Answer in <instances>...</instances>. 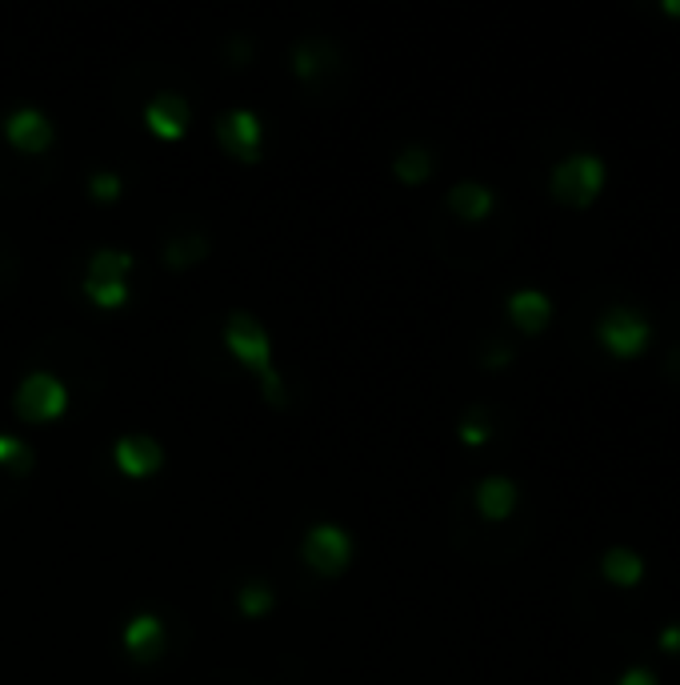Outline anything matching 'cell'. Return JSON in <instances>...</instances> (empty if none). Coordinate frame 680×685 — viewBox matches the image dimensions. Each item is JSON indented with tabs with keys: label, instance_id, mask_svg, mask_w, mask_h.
<instances>
[{
	"label": "cell",
	"instance_id": "cell-12",
	"mask_svg": "<svg viewBox=\"0 0 680 685\" xmlns=\"http://www.w3.org/2000/svg\"><path fill=\"white\" fill-rule=\"evenodd\" d=\"M516 481H508V477H484L481 486H476V493H472V501H476V509H481V518L489 521H505L508 513L516 509Z\"/></svg>",
	"mask_w": 680,
	"mask_h": 685
},
{
	"label": "cell",
	"instance_id": "cell-15",
	"mask_svg": "<svg viewBox=\"0 0 680 685\" xmlns=\"http://www.w3.org/2000/svg\"><path fill=\"white\" fill-rule=\"evenodd\" d=\"M393 173H396V181H405V185H420V181L432 177V153L420 149V144H408L405 153L393 161Z\"/></svg>",
	"mask_w": 680,
	"mask_h": 685
},
{
	"label": "cell",
	"instance_id": "cell-21",
	"mask_svg": "<svg viewBox=\"0 0 680 685\" xmlns=\"http://www.w3.org/2000/svg\"><path fill=\"white\" fill-rule=\"evenodd\" d=\"M273 609V589L268 586H244L241 589V613L244 618H264Z\"/></svg>",
	"mask_w": 680,
	"mask_h": 685
},
{
	"label": "cell",
	"instance_id": "cell-3",
	"mask_svg": "<svg viewBox=\"0 0 680 685\" xmlns=\"http://www.w3.org/2000/svg\"><path fill=\"white\" fill-rule=\"evenodd\" d=\"M224 345L256 377H264L273 369V345H268V333H264V325L253 313H229V320H224Z\"/></svg>",
	"mask_w": 680,
	"mask_h": 685
},
{
	"label": "cell",
	"instance_id": "cell-20",
	"mask_svg": "<svg viewBox=\"0 0 680 685\" xmlns=\"http://www.w3.org/2000/svg\"><path fill=\"white\" fill-rule=\"evenodd\" d=\"M0 465L24 474V469H33V454H29V445L24 442H17V437H9V433H0Z\"/></svg>",
	"mask_w": 680,
	"mask_h": 685
},
{
	"label": "cell",
	"instance_id": "cell-24",
	"mask_svg": "<svg viewBox=\"0 0 680 685\" xmlns=\"http://www.w3.org/2000/svg\"><path fill=\"white\" fill-rule=\"evenodd\" d=\"M616 685H660L657 674L652 670H645V665H633V670H625V674L616 677Z\"/></svg>",
	"mask_w": 680,
	"mask_h": 685
},
{
	"label": "cell",
	"instance_id": "cell-19",
	"mask_svg": "<svg viewBox=\"0 0 680 685\" xmlns=\"http://www.w3.org/2000/svg\"><path fill=\"white\" fill-rule=\"evenodd\" d=\"M85 297L100 309H117L129 301V285L124 281H85Z\"/></svg>",
	"mask_w": 680,
	"mask_h": 685
},
{
	"label": "cell",
	"instance_id": "cell-16",
	"mask_svg": "<svg viewBox=\"0 0 680 685\" xmlns=\"http://www.w3.org/2000/svg\"><path fill=\"white\" fill-rule=\"evenodd\" d=\"M332 61V45H325V41H300L297 53H293V73H297L300 80H312L317 73H325Z\"/></svg>",
	"mask_w": 680,
	"mask_h": 685
},
{
	"label": "cell",
	"instance_id": "cell-7",
	"mask_svg": "<svg viewBox=\"0 0 680 685\" xmlns=\"http://www.w3.org/2000/svg\"><path fill=\"white\" fill-rule=\"evenodd\" d=\"M188 117H193V109H188V100L180 97V93H161V97L149 100V109H144V124L153 129V137H161V141H180L188 129Z\"/></svg>",
	"mask_w": 680,
	"mask_h": 685
},
{
	"label": "cell",
	"instance_id": "cell-5",
	"mask_svg": "<svg viewBox=\"0 0 680 685\" xmlns=\"http://www.w3.org/2000/svg\"><path fill=\"white\" fill-rule=\"evenodd\" d=\"M300 553H305V562L317 569V574L332 577L340 574L344 565H349L352 557V537L340 525H312V530L305 533V545H300Z\"/></svg>",
	"mask_w": 680,
	"mask_h": 685
},
{
	"label": "cell",
	"instance_id": "cell-25",
	"mask_svg": "<svg viewBox=\"0 0 680 685\" xmlns=\"http://www.w3.org/2000/svg\"><path fill=\"white\" fill-rule=\"evenodd\" d=\"M657 645H660V653H680V621L677 626H665V630H660Z\"/></svg>",
	"mask_w": 680,
	"mask_h": 685
},
{
	"label": "cell",
	"instance_id": "cell-10",
	"mask_svg": "<svg viewBox=\"0 0 680 685\" xmlns=\"http://www.w3.org/2000/svg\"><path fill=\"white\" fill-rule=\"evenodd\" d=\"M505 309H508V320H513L520 333H528V337L545 333L552 320V301H549V293H540V289H516Z\"/></svg>",
	"mask_w": 680,
	"mask_h": 685
},
{
	"label": "cell",
	"instance_id": "cell-26",
	"mask_svg": "<svg viewBox=\"0 0 680 685\" xmlns=\"http://www.w3.org/2000/svg\"><path fill=\"white\" fill-rule=\"evenodd\" d=\"M508 361H513V349H508V345H493L489 357H484V369H505Z\"/></svg>",
	"mask_w": 680,
	"mask_h": 685
},
{
	"label": "cell",
	"instance_id": "cell-8",
	"mask_svg": "<svg viewBox=\"0 0 680 685\" xmlns=\"http://www.w3.org/2000/svg\"><path fill=\"white\" fill-rule=\"evenodd\" d=\"M112 461H117V469H121L124 477L136 481V477H153L156 469H161V461H165V454H161V445H156L153 437L132 433V437H121V442H117Z\"/></svg>",
	"mask_w": 680,
	"mask_h": 685
},
{
	"label": "cell",
	"instance_id": "cell-27",
	"mask_svg": "<svg viewBox=\"0 0 680 685\" xmlns=\"http://www.w3.org/2000/svg\"><path fill=\"white\" fill-rule=\"evenodd\" d=\"M660 12H665V17H680V0H665Z\"/></svg>",
	"mask_w": 680,
	"mask_h": 685
},
{
	"label": "cell",
	"instance_id": "cell-6",
	"mask_svg": "<svg viewBox=\"0 0 680 685\" xmlns=\"http://www.w3.org/2000/svg\"><path fill=\"white\" fill-rule=\"evenodd\" d=\"M217 141L224 144V153L237 156L241 165H256L261 161V121L249 109H232L217 121Z\"/></svg>",
	"mask_w": 680,
	"mask_h": 685
},
{
	"label": "cell",
	"instance_id": "cell-23",
	"mask_svg": "<svg viewBox=\"0 0 680 685\" xmlns=\"http://www.w3.org/2000/svg\"><path fill=\"white\" fill-rule=\"evenodd\" d=\"M489 437H493V430H489V425H481L476 417H464L461 421V442L469 445V449H481V445H489Z\"/></svg>",
	"mask_w": 680,
	"mask_h": 685
},
{
	"label": "cell",
	"instance_id": "cell-14",
	"mask_svg": "<svg viewBox=\"0 0 680 685\" xmlns=\"http://www.w3.org/2000/svg\"><path fill=\"white\" fill-rule=\"evenodd\" d=\"M493 188L481 185V181H461V185H452L449 193V209L461 217V221H484L489 213H493Z\"/></svg>",
	"mask_w": 680,
	"mask_h": 685
},
{
	"label": "cell",
	"instance_id": "cell-13",
	"mask_svg": "<svg viewBox=\"0 0 680 685\" xmlns=\"http://www.w3.org/2000/svg\"><path fill=\"white\" fill-rule=\"evenodd\" d=\"M124 650H129L132 657H141V662H153L156 653L165 650V626H161V618H153V613L132 618L129 626H124Z\"/></svg>",
	"mask_w": 680,
	"mask_h": 685
},
{
	"label": "cell",
	"instance_id": "cell-2",
	"mask_svg": "<svg viewBox=\"0 0 680 685\" xmlns=\"http://www.w3.org/2000/svg\"><path fill=\"white\" fill-rule=\"evenodd\" d=\"M596 337H601V345L613 357H621V361H633V357L645 354L648 341H652V325H648L640 309L613 305V309L601 317V325H596Z\"/></svg>",
	"mask_w": 680,
	"mask_h": 685
},
{
	"label": "cell",
	"instance_id": "cell-17",
	"mask_svg": "<svg viewBox=\"0 0 680 685\" xmlns=\"http://www.w3.org/2000/svg\"><path fill=\"white\" fill-rule=\"evenodd\" d=\"M132 269V253L121 249H97L88 261V281H124Z\"/></svg>",
	"mask_w": 680,
	"mask_h": 685
},
{
	"label": "cell",
	"instance_id": "cell-9",
	"mask_svg": "<svg viewBox=\"0 0 680 685\" xmlns=\"http://www.w3.org/2000/svg\"><path fill=\"white\" fill-rule=\"evenodd\" d=\"M4 137L12 141V149L21 153H44L53 144V124L41 109H17L4 121Z\"/></svg>",
	"mask_w": 680,
	"mask_h": 685
},
{
	"label": "cell",
	"instance_id": "cell-4",
	"mask_svg": "<svg viewBox=\"0 0 680 685\" xmlns=\"http://www.w3.org/2000/svg\"><path fill=\"white\" fill-rule=\"evenodd\" d=\"M12 410L24 421H56L68 410V389L61 385L53 373H29L21 385H17Z\"/></svg>",
	"mask_w": 680,
	"mask_h": 685
},
{
	"label": "cell",
	"instance_id": "cell-22",
	"mask_svg": "<svg viewBox=\"0 0 680 685\" xmlns=\"http://www.w3.org/2000/svg\"><path fill=\"white\" fill-rule=\"evenodd\" d=\"M88 193H92V200L112 205V200L121 197V177H117V173H92V177H88Z\"/></svg>",
	"mask_w": 680,
	"mask_h": 685
},
{
	"label": "cell",
	"instance_id": "cell-18",
	"mask_svg": "<svg viewBox=\"0 0 680 685\" xmlns=\"http://www.w3.org/2000/svg\"><path fill=\"white\" fill-rule=\"evenodd\" d=\"M205 253H209V241L197 237V232H188V237H180V241L165 244V265L168 269H188V265H197Z\"/></svg>",
	"mask_w": 680,
	"mask_h": 685
},
{
	"label": "cell",
	"instance_id": "cell-1",
	"mask_svg": "<svg viewBox=\"0 0 680 685\" xmlns=\"http://www.w3.org/2000/svg\"><path fill=\"white\" fill-rule=\"evenodd\" d=\"M604 181H608V168H604L601 156L593 153H572L564 156L557 168H552V197L569 209H589L596 197L604 193Z\"/></svg>",
	"mask_w": 680,
	"mask_h": 685
},
{
	"label": "cell",
	"instance_id": "cell-11",
	"mask_svg": "<svg viewBox=\"0 0 680 685\" xmlns=\"http://www.w3.org/2000/svg\"><path fill=\"white\" fill-rule=\"evenodd\" d=\"M601 574L608 586L616 589H637L645 581V562H640V553H633L628 545H613V550H604L601 557Z\"/></svg>",
	"mask_w": 680,
	"mask_h": 685
}]
</instances>
